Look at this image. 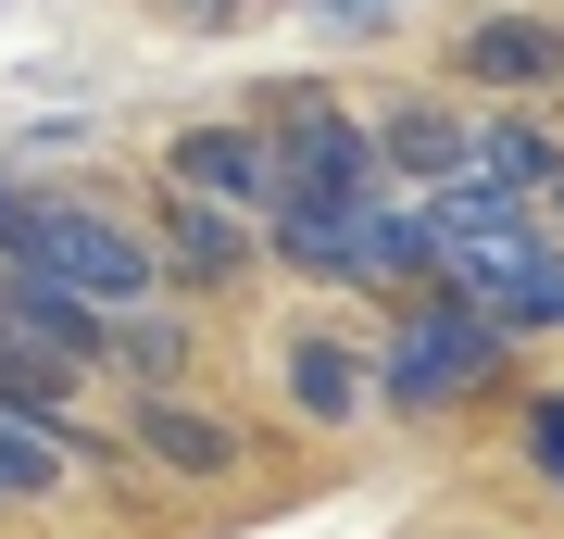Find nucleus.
Instances as JSON below:
<instances>
[{
	"label": "nucleus",
	"mask_w": 564,
	"mask_h": 539,
	"mask_svg": "<svg viewBox=\"0 0 564 539\" xmlns=\"http://www.w3.org/2000/svg\"><path fill=\"white\" fill-rule=\"evenodd\" d=\"M489 377H502V326H489L477 301L426 289L402 314V339H389V364H377V401L389 414H452V401H477Z\"/></svg>",
	"instance_id": "nucleus-3"
},
{
	"label": "nucleus",
	"mask_w": 564,
	"mask_h": 539,
	"mask_svg": "<svg viewBox=\"0 0 564 539\" xmlns=\"http://www.w3.org/2000/svg\"><path fill=\"white\" fill-rule=\"evenodd\" d=\"M101 364H139V377L163 389V377H176V314H151V301H139V314H113V352Z\"/></svg>",
	"instance_id": "nucleus-15"
},
{
	"label": "nucleus",
	"mask_w": 564,
	"mask_h": 539,
	"mask_svg": "<svg viewBox=\"0 0 564 539\" xmlns=\"http://www.w3.org/2000/svg\"><path fill=\"white\" fill-rule=\"evenodd\" d=\"M263 151H276V226L377 201V139H364L326 88H276V100H263Z\"/></svg>",
	"instance_id": "nucleus-2"
},
{
	"label": "nucleus",
	"mask_w": 564,
	"mask_h": 539,
	"mask_svg": "<svg viewBox=\"0 0 564 539\" xmlns=\"http://www.w3.org/2000/svg\"><path fill=\"white\" fill-rule=\"evenodd\" d=\"M527 464L564 489V401H527Z\"/></svg>",
	"instance_id": "nucleus-16"
},
{
	"label": "nucleus",
	"mask_w": 564,
	"mask_h": 539,
	"mask_svg": "<svg viewBox=\"0 0 564 539\" xmlns=\"http://www.w3.org/2000/svg\"><path fill=\"white\" fill-rule=\"evenodd\" d=\"M151 251H163V277H176V289H226V277H251V226L214 214V201H188V188L163 201V239H151Z\"/></svg>",
	"instance_id": "nucleus-10"
},
{
	"label": "nucleus",
	"mask_w": 564,
	"mask_h": 539,
	"mask_svg": "<svg viewBox=\"0 0 564 539\" xmlns=\"http://www.w3.org/2000/svg\"><path fill=\"white\" fill-rule=\"evenodd\" d=\"M0 339H25V352H51V364H101L113 352V314H88L76 289H51V277H0Z\"/></svg>",
	"instance_id": "nucleus-9"
},
{
	"label": "nucleus",
	"mask_w": 564,
	"mask_h": 539,
	"mask_svg": "<svg viewBox=\"0 0 564 539\" xmlns=\"http://www.w3.org/2000/svg\"><path fill=\"white\" fill-rule=\"evenodd\" d=\"M364 139H377V176H414V188H452L464 163H477V126H464L452 100H389Z\"/></svg>",
	"instance_id": "nucleus-7"
},
{
	"label": "nucleus",
	"mask_w": 564,
	"mask_h": 539,
	"mask_svg": "<svg viewBox=\"0 0 564 539\" xmlns=\"http://www.w3.org/2000/svg\"><path fill=\"white\" fill-rule=\"evenodd\" d=\"M63 477H76V440L0 401V502H63Z\"/></svg>",
	"instance_id": "nucleus-13"
},
{
	"label": "nucleus",
	"mask_w": 564,
	"mask_h": 539,
	"mask_svg": "<svg viewBox=\"0 0 564 539\" xmlns=\"http://www.w3.org/2000/svg\"><path fill=\"white\" fill-rule=\"evenodd\" d=\"M163 176L188 201H214V214H276V151H263V126H176Z\"/></svg>",
	"instance_id": "nucleus-6"
},
{
	"label": "nucleus",
	"mask_w": 564,
	"mask_h": 539,
	"mask_svg": "<svg viewBox=\"0 0 564 539\" xmlns=\"http://www.w3.org/2000/svg\"><path fill=\"white\" fill-rule=\"evenodd\" d=\"M25 226H39V188L0 176V263H25Z\"/></svg>",
	"instance_id": "nucleus-17"
},
{
	"label": "nucleus",
	"mask_w": 564,
	"mask_h": 539,
	"mask_svg": "<svg viewBox=\"0 0 564 539\" xmlns=\"http://www.w3.org/2000/svg\"><path fill=\"white\" fill-rule=\"evenodd\" d=\"M464 176H477V188H502L514 214H540V201L564 188V151H552L527 114H502V126H477V163H464Z\"/></svg>",
	"instance_id": "nucleus-12"
},
{
	"label": "nucleus",
	"mask_w": 564,
	"mask_h": 539,
	"mask_svg": "<svg viewBox=\"0 0 564 539\" xmlns=\"http://www.w3.org/2000/svg\"><path fill=\"white\" fill-rule=\"evenodd\" d=\"M276 251L302 263V277H339V289H402L426 277L440 289V239H426L414 201H351V214H289Z\"/></svg>",
	"instance_id": "nucleus-4"
},
{
	"label": "nucleus",
	"mask_w": 564,
	"mask_h": 539,
	"mask_svg": "<svg viewBox=\"0 0 564 539\" xmlns=\"http://www.w3.org/2000/svg\"><path fill=\"white\" fill-rule=\"evenodd\" d=\"M440 289L477 301L489 326H564V239L514 226V239H489V251H440Z\"/></svg>",
	"instance_id": "nucleus-5"
},
{
	"label": "nucleus",
	"mask_w": 564,
	"mask_h": 539,
	"mask_svg": "<svg viewBox=\"0 0 564 539\" xmlns=\"http://www.w3.org/2000/svg\"><path fill=\"white\" fill-rule=\"evenodd\" d=\"M13 277L76 289L88 314H101V301H113V314H139V301L163 289V251H151L126 214H101V201H51V188H39V226H25V263H13Z\"/></svg>",
	"instance_id": "nucleus-1"
},
{
	"label": "nucleus",
	"mask_w": 564,
	"mask_h": 539,
	"mask_svg": "<svg viewBox=\"0 0 564 539\" xmlns=\"http://www.w3.org/2000/svg\"><path fill=\"white\" fill-rule=\"evenodd\" d=\"M364 389H377V377H364L339 339H302V352H289V401H302L314 427H351V414H364Z\"/></svg>",
	"instance_id": "nucleus-14"
},
{
	"label": "nucleus",
	"mask_w": 564,
	"mask_h": 539,
	"mask_svg": "<svg viewBox=\"0 0 564 539\" xmlns=\"http://www.w3.org/2000/svg\"><path fill=\"white\" fill-rule=\"evenodd\" d=\"M464 76H477V88H552V76H564V25H540V13H489L477 39H464Z\"/></svg>",
	"instance_id": "nucleus-11"
},
{
	"label": "nucleus",
	"mask_w": 564,
	"mask_h": 539,
	"mask_svg": "<svg viewBox=\"0 0 564 539\" xmlns=\"http://www.w3.org/2000/svg\"><path fill=\"white\" fill-rule=\"evenodd\" d=\"M126 440L151 464H176V477H226V464H239V427H226L214 401H188V389H139L126 401Z\"/></svg>",
	"instance_id": "nucleus-8"
},
{
	"label": "nucleus",
	"mask_w": 564,
	"mask_h": 539,
	"mask_svg": "<svg viewBox=\"0 0 564 539\" xmlns=\"http://www.w3.org/2000/svg\"><path fill=\"white\" fill-rule=\"evenodd\" d=\"M552 214H564V188H552Z\"/></svg>",
	"instance_id": "nucleus-18"
}]
</instances>
